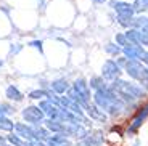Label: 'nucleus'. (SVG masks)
Returning <instances> with one entry per match:
<instances>
[{"mask_svg": "<svg viewBox=\"0 0 148 146\" xmlns=\"http://www.w3.org/2000/svg\"><path fill=\"white\" fill-rule=\"evenodd\" d=\"M37 3H40V10L45 8V0H37Z\"/></svg>", "mask_w": 148, "mask_h": 146, "instance_id": "obj_36", "label": "nucleus"}, {"mask_svg": "<svg viewBox=\"0 0 148 146\" xmlns=\"http://www.w3.org/2000/svg\"><path fill=\"white\" fill-rule=\"evenodd\" d=\"M44 125L50 133H63V128H64V122L58 121V119H47L45 117Z\"/></svg>", "mask_w": 148, "mask_h": 146, "instance_id": "obj_15", "label": "nucleus"}, {"mask_svg": "<svg viewBox=\"0 0 148 146\" xmlns=\"http://www.w3.org/2000/svg\"><path fill=\"white\" fill-rule=\"evenodd\" d=\"M134 11L135 13H142V11H148V0H134Z\"/></svg>", "mask_w": 148, "mask_h": 146, "instance_id": "obj_26", "label": "nucleus"}, {"mask_svg": "<svg viewBox=\"0 0 148 146\" xmlns=\"http://www.w3.org/2000/svg\"><path fill=\"white\" fill-rule=\"evenodd\" d=\"M3 146H13V145H10V143H7V145H3Z\"/></svg>", "mask_w": 148, "mask_h": 146, "instance_id": "obj_40", "label": "nucleus"}, {"mask_svg": "<svg viewBox=\"0 0 148 146\" xmlns=\"http://www.w3.org/2000/svg\"><path fill=\"white\" fill-rule=\"evenodd\" d=\"M32 133H34V140H39V141H47L52 135L47 128L40 127V125H32Z\"/></svg>", "mask_w": 148, "mask_h": 146, "instance_id": "obj_16", "label": "nucleus"}, {"mask_svg": "<svg viewBox=\"0 0 148 146\" xmlns=\"http://www.w3.org/2000/svg\"><path fill=\"white\" fill-rule=\"evenodd\" d=\"M148 26V16H143V15H138L132 16V24H130V27H134V29H142V27H147Z\"/></svg>", "mask_w": 148, "mask_h": 146, "instance_id": "obj_21", "label": "nucleus"}, {"mask_svg": "<svg viewBox=\"0 0 148 146\" xmlns=\"http://www.w3.org/2000/svg\"><path fill=\"white\" fill-rule=\"evenodd\" d=\"M89 87H90V90H101V88H106L108 87V84H106V81H105L101 76H93L92 79L89 81Z\"/></svg>", "mask_w": 148, "mask_h": 146, "instance_id": "obj_19", "label": "nucleus"}, {"mask_svg": "<svg viewBox=\"0 0 148 146\" xmlns=\"http://www.w3.org/2000/svg\"><path fill=\"white\" fill-rule=\"evenodd\" d=\"M2 66H3V61H2V59H0V68H2Z\"/></svg>", "mask_w": 148, "mask_h": 146, "instance_id": "obj_38", "label": "nucleus"}, {"mask_svg": "<svg viewBox=\"0 0 148 146\" xmlns=\"http://www.w3.org/2000/svg\"><path fill=\"white\" fill-rule=\"evenodd\" d=\"M116 63L121 66L122 69H124V66H126V63H127V58H126V56H122V58H116Z\"/></svg>", "mask_w": 148, "mask_h": 146, "instance_id": "obj_33", "label": "nucleus"}, {"mask_svg": "<svg viewBox=\"0 0 148 146\" xmlns=\"http://www.w3.org/2000/svg\"><path fill=\"white\" fill-rule=\"evenodd\" d=\"M143 53H145L143 45L129 44V45H126V47H122V55L126 56L127 59H137V61H140Z\"/></svg>", "mask_w": 148, "mask_h": 146, "instance_id": "obj_9", "label": "nucleus"}, {"mask_svg": "<svg viewBox=\"0 0 148 146\" xmlns=\"http://www.w3.org/2000/svg\"><path fill=\"white\" fill-rule=\"evenodd\" d=\"M142 63H143L145 66H148V50H145V53H143V56H142V59H140Z\"/></svg>", "mask_w": 148, "mask_h": 146, "instance_id": "obj_34", "label": "nucleus"}, {"mask_svg": "<svg viewBox=\"0 0 148 146\" xmlns=\"http://www.w3.org/2000/svg\"><path fill=\"white\" fill-rule=\"evenodd\" d=\"M134 146H138V141H135V143H134Z\"/></svg>", "mask_w": 148, "mask_h": 146, "instance_id": "obj_39", "label": "nucleus"}, {"mask_svg": "<svg viewBox=\"0 0 148 146\" xmlns=\"http://www.w3.org/2000/svg\"><path fill=\"white\" fill-rule=\"evenodd\" d=\"M66 96H68V98H71V100H73V101L79 103V104H81L82 108H84V106L87 104V103H89V101H87V100L84 98V96L81 95V93H79L77 90H76V88L73 87V85H71V87L68 88V91H66Z\"/></svg>", "mask_w": 148, "mask_h": 146, "instance_id": "obj_17", "label": "nucleus"}, {"mask_svg": "<svg viewBox=\"0 0 148 146\" xmlns=\"http://www.w3.org/2000/svg\"><path fill=\"white\" fill-rule=\"evenodd\" d=\"M84 146H101L103 145V136L101 133H97V135H87L84 140H81Z\"/></svg>", "mask_w": 148, "mask_h": 146, "instance_id": "obj_18", "label": "nucleus"}, {"mask_svg": "<svg viewBox=\"0 0 148 146\" xmlns=\"http://www.w3.org/2000/svg\"><path fill=\"white\" fill-rule=\"evenodd\" d=\"M147 117H148V104H147V106H143V108H142V109L137 113V116H135V117L132 119V122H130V125L127 127V132H126L127 135L132 136L134 133H135V132H137L138 128H140L142 125H143V122L147 121Z\"/></svg>", "mask_w": 148, "mask_h": 146, "instance_id": "obj_7", "label": "nucleus"}, {"mask_svg": "<svg viewBox=\"0 0 148 146\" xmlns=\"http://www.w3.org/2000/svg\"><path fill=\"white\" fill-rule=\"evenodd\" d=\"M92 100L103 113H106L111 117L121 116L126 109V103L111 90L110 85L106 88H101V90H95L92 95Z\"/></svg>", "mask_w": 148, "mask_h": 146, "instance_id": "obj_1", "label": "nucleus"}, {"mask_svg": "<svg viewBox=\"0 0 148 146\" xmlns=\"http://www.w3.org/2000/svg\"><path fill=\"white\" fill-rule=\"evenodd\" d=\"M13 132H16L21 138H24V140H34V133H32V125H29L27 122H16L15 124V130Z\"/></svg>", "mask_w": 148, "mask_h": 146, "instance_id": "obj_12", "label": "nucleus"}, {"mask_svg": "<svg viewBox=\"0 0 148 146\" xmlns=\"http://www.w3.org/2000/svg\"><path fill=\"white\" fill-rule=\"evenodd\" d=\"M39 108L42 109V113L45 114L47 119H58V113H60V106L53 104L52 101H48L47 98L39 101Z\"/></svg>", "mask_w": 148, "mask_h": 146, "instance_id": "obj_10", "label": "nucleus"}, {"mask_svg": "<svg viewBox=\"0 0 148 146\" xmlns=\"http://www.w3.org/2000/svg\"><path fill=\"white\" fill-rule=\"evenodd\" d=\"M5 96H7L8 101H13V103H21L24 100V93L16 85H8L7 90H5Z\"/></svg>", "mask_w": 148, "mask_h": 146, "instance_id": "obj_13", "label": "nucleus"}, {"mask_svg": "<svg viewBox=\"0 0 148 146\" xmlns=\"http://www.w3.org/2000/svg\"><path fill=\"white\" fill-rule=\"evenodd\" d=\"M21 48H23V45H21V44L11 45V47H10V55H16V53H19V51H21Z\"/></svg>", "mask_w": 148, "mask_h": 146, "instance_id": "obj_32", "label": "nucleus"}, {"mask_svg": "<svg viewBox=\"0 0 148 146\" xmlns=\"http://www.w3.org/2000/svg\"><path fill=\"white\" fill-rule=\"evenodd\" d=\"M110 88L114 91L116 95L126 103V104H134L135 101H138V100H142V98L147 96V90H145L140 84L129 82V81H122L121 77L111 82Z\"/></svg>", "mask_w": 148, "mask_h": 146, "instance_id": "obj_2", "label": "nucleus"}, {"mask_svg": "<svg viewBox=\"0 0 148 146\" xmlns=\"http://www.w3.org/2000/svg\"><path fill=\"white\" fill-rule=\"evenodd\" d=\"M124 72L130 79L137 81L148 91V66H145L142 61H137V59H127L124 66Z\"/></svg>", "mask_w": 148, "mask_h": 146, "instance_id": "obj_3", "label": "nucleus"}, {"mask_svg": "<svg viewBox=\"0 0 148 146\" xmlns=\"http://www.w3.org/2000/svg\"><path fill=\"white\" fill-rule=\"evenodd\" d=\"M42 40H31L29 42V47H32V48H37V50L40 51V53H44V47H42Z\"/></svg>", "mask_w": 148, "mask_h": 146, "instance_id": "obj_31", "label": "nucleus"}, {"mask_svg": "<svg viewBox=\"0 0 148 146\" xmlns=\"http://www.w3.org/2000/svg\"><path fill=\"white\" fill-rule=\"evenodd\" d=\"M105 51H106L108 55H111V56H118V55L122 53V48L119 47L118 44H106L105 45Z\"/></svg>", "mask_w": 148, "mask_h": 146, "instance_id": "obj_25", "label": "nucleus"}, {"mask_svg": "<svg viewBox=\"0 0 148 146\" xmlns=\"http://www.w3.org/2000/svg\"><path fill=\"white\" fill-rule=\"evenodd\" d=\"M69 87H71V84L66 79H63V77H61V79H55V81L50 82V88L55 91L56 95H64Z\"/></svg>", "mask_w": 148, "mask_h": 146, "instance_id": "obj_14", "label": "nucleus"}, {"mask_svg": "<svg viewBox=\"0 0 148 146\" xmlns=\"http://www.w3.org/2000/svg\"><path fill=\"white\" fill-rule=\"evenodd\" d=\"M73 87L76 88V90H77L79 93H81V95L87 100V101H90V100H92V91H90L89 82L85 81V79H82V77L76 79V81L73 82Z\"/></svg>", "mask_w": 148, "mask_h": 146, "instance_id": "obj_11", "label": "nucleus"}, {"mask_svg": "<svg viewBox=\"0 0 148 146\" xmlns=\"http://www.w3.org/2000/svg\"><path fill=\"white\" fill-rule=\"evenodd\" d=\"M15 130V122L10 119V116H0V132H10Z\"/></svg>", "mask_w": 148, "mask_h": 146, "instance_id": "obj_20", "label": "nucleus"}, {"mask_svg": "<svg viewBox=\"0 0 148 146\" xmlns=\"http://www.w3.org/2000/svg\"><path fill=\"white\" fill-rule=\"evenodd\" d=\"M118 24L122 26V27H126V29H129L130 24H132V16H119L118 15Z\"/></svg>", "mask_w": 148, "mask_h": 146, "instance_id": "obj_29", "label": "nucleus"}, {"mask_svg": "<svg viewBox=\"0 0 148 146\" xmlns=\"http://www.w3.org/2000/svg\"><path fill=\"white\" fill-rule=\"evenodd\" d=\"M27 98L34 100V101H40V100L47 98V90H44V88H36V90H31L29 93H27Z\"/></svg>", "mask_w": 148, "mask_h": 146, "instance_id": "obj_23", "label": "nucleus"}, {"mask_svg": "<svg viewBox=\"0 0 148 146\" xmlns=\"http://www.w3.org/2000/svg\"><path fill=\"white\" fill-rule=\"evenodd\" d=\"M13 113H15V109L10 103H0V116H10Z\"/></svg>", "mask_w": 148, "mask_h": 146, "instance_id": "obj_27", "label": "nucleus"}, {"mask_svg": "<svg viewBox=\"0 0 148 146\" xmlns=\"http://www.w3.org/2000/svg\"><path fill=\"white\" fill-rule=\"evenodd\" d=\"M7 141L10 143V145H13V146H23L26 140L21 138L16 132H10V135H7Z\"/></svg>", "mask_w": 148, "mask_h": 146, "instance_id": "obj_24", "label": "nucleus"}, {"mask_svg": "<svg viewBox=\"0 0 148 146\" xmlns=\"http://www.w3.org/2000/svg\"><path fill=\"white\" fill-rule=\"evenodd\" d=\"M114 42L119 45V47H126V45H129V42H127V39H126V35H124V32H119V34H116L114 35Z\"/></svg>", "mask_w": 148, "mask_h": 146, "instance_id": "obj_30", "label": "nucleus"}, {"mask_svg": "<svg viewBox=\"0 0 148 146\" xmlns=\"http://www.w3.org/2000/svg\"><path fill=\"white\" fill-rule=\"evenodd\" d=\"M124 35H126V39H127V42H129V44L142 45V44H140V37H138V31H137V29H134V27H129V29H126Z\"/></svg>", "mask_w": 148, "mask_h": 146, "instance_id": "obj_22", "label": "nucleus"}, {"mask_svg": "<svg viewBox=\"0 0 148 146\" xmlns=\"http://www.w3.org/2000/svg\"><path fill=\"white\" fill-rule=\"evenodd\" d=\"M137 31H138V37H140V44L143 47H148V26L142 27V29H137Z\"/></svg>", "mask_w": 148, "mask_h": 146, "instance_id": "obj_28", "label": "nucleus"}, {"mask_svg": "<svg viewBox=\"0 0 148 146\" xmlns=\"http://www.w3.org/2000/svg\"><path fill=\"white\" fill-rule=\"evenodd\" d=\"M7 136H2V135H0V146H3V145H7Z\"/></svg>", "mask_w": 148, "mask_h": 146, "instance_id": "obj_35", "label": "nucleus"}, {"mask_svg": "<svg viewBox=\"0 0 148 146\" xmlns=\"http://www.w3.org/2000/svg\"><path fill=\"white\" fill-rule=\"evenodd\" d=\"M21 116L24 119V122H27L29 125H42L45 121V114L42 113V109L39 108V104H29L21 111Z\"/></svg>", "mask_w": 148, "mask_h": 146, "instance_id": "obj_4", "label": "nucleus"}, {"mask_svg": "<svg viewBox=\"0 0 148 146\" xmlns=\"http://www.w3.org/2000/svg\"><path fill=\"white\" fill-rule=\"evenodd\" d=\"M110 7L113 8L119 16H134L135 15L132 3H129L127 0H111Z\"/></svg>", "mask_w": 148, "mask_h": 146, "instance_id": "obj_8", "label": "nucleus"}, {"mask_svg": "<svg viewBox=\"0 0 148 146\" xmlns=\"http://www.w3.org/2000/svg\"><path fill=\"white\" fill-rule=\"evenodd\" d=\"M122 72H124V69L113 58L106 59L103 63V66H101V77H103L105 81H110V82L116 81V79H119L122 76Z\"/></svg>", "mask_w": 148, "mask_h": 146, "instance_id": "obj_5", "label": "nucleus"}, {"mask_svg": "<svg viewBox=\"0 0 148 146\" xmlns=\"http://www.w3.org/2000/svg\"><path fill=\"white\" fill-rule=\"evenodd\" d=\"M93 3H106L108 0H92Z\"/></svg>", "mask_w": 148, "mask_h": 146, "instance_id": "obj_37", "label": "nucleus"}, {"mask_svg": "<svg viewBox=\"0 0 148 146\" xmlns=\"http://www.w3.org/2000/svg\"><path fill=\"white\" fill-rule=\"evenodd\" d=\"M84 111H85V116L89 117V119H92V121H95V122H100V124H105L106 119H108V114L103 113L93 101L87 103V104L84 106Z\"/></svg>", "mask_w": 148, "mask_h": 146, "instance_id": "obj_6", "label": "nucleus"}]
</instances>
